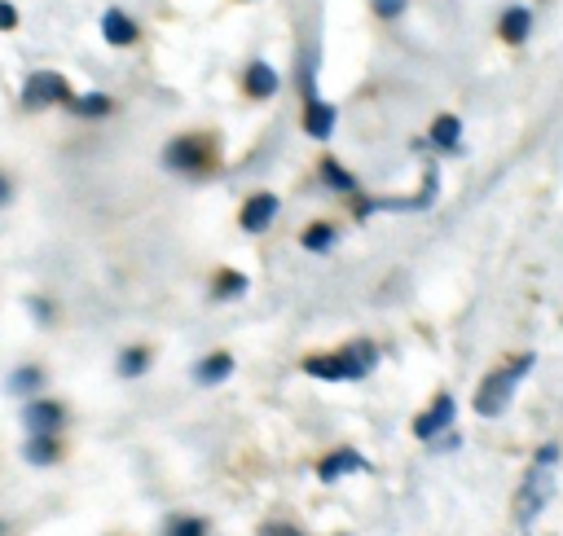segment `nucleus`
I'll list each match as a JSON object with an SVG mask.
<instances>
[{
  "mask_svg": "<svg viewBox=\"0 0 563 536\" xmlns=\"http://www.w3.org/2000/svg\"><path fill=\"white\" fill-rule=\"evenodd\" d=\"M304 128H308V137L326 141L330 132H335V106H326V102H308V110H304Z\"/></svg>",
  "mask_w": 563,
  "mask_h": 536,
  "instance_id": "obj_13",
  "label": "nucleus"
},
{
  "mask_svg": "<svg viewBox=\"0 0 563 536\" xmlns=\"http://www.w3.org/2000/svg\"><path fill=\"white\" fill-rule=\"evenodd\" d=\"M40 383H44V374L36 370V365H22V370H18L14 378H9V392H18V396H31V400H36Z\"/></svg>",
  "mask_w": 563,
  "mask_h": 536,
  "instance_id": "obj_17",
  "label": "nucleus"
},
{
  "mask_svg": "<svg viewBox=\"0 0 563 536\" xmlns=\"http://www.w3.org/2000/svg\"><path fill=\"white\" fill-rule=\"evenodd\" d=\"M449 422H454V396H440L436 405H432V409L423 413V418L414 422V435H418V440H436V435L445 431Z\"/></svg>",
  "mask_w": 563,
  "mask_h": 536,
  "instance_id": "obj_9",
  "label": "nucleus"
},
{
  "mask_svg": "<svg viewBox=\"0 0 563 536\" xmlns=\"http://www.w3.org/2000/svg\"><path fill=\"white\" fill-rule=\"evenodd\" d=\"M229 374H234V356H229V352H216V356H207V361L194 365V383H203V387L225 383Z\"/></svg>",
  "mask_w": 563,
  "mask_h": 536,
  "instance_id": "obj_12",
  "label": "nucleus"
},
{
  "mask_svg": "<svg viewBox=\"0 0 563 536\" xmlns=\"http://www.w3.org/2000/svg\"><path fill=\"white\" fill-rule=\"evenodd\" d=\"M528 27H533L528 9H506V14H502V36L511 40V44H524L528 40Z\"/></svg>",
  "mask_w": 563,
  "mask_h": 536,
  "instance_id": "obj_15",
  "label": "nucleus"
},
{
  "mask_svg": "<svg viewBox=\"0 0 563 536\" xmlns=\"http://www.w3.org/2000/svg\"><path fill=\"white\" fill-rule=\"evenodd\" d=\"M102 36H106V44H119V49H128V44H137L141 27H137V18H128V14H124V9H106V18H102Z\"/></svg>",
  "mask_w": 563,
  "mask_h": 536,
  "instance_id": "obj_8",
  "label": "nucleus"
},
{
  "mask_svg": "<svg viewBox=\"0 0 563 536\" xmlns=\"http://www.w3.org/2000/svg\"><path fill=\"white\" fill-rule=\"evenodd\" d=\"M18 27V9L9 0H0V31H14Z\"/></svg>",
  "mask_w": 563,
  "mask_h": 536,
  "instance_id": "obj_25",
  "label": "nucleus"
},
{
  "mask_svg": "<svg viewBox=\"0 0 563 536\" xmlns=\"http://www.w3.org/2000/svg\"><path fill=\"white\" fill-rule=\"evenodd\" d=\"M71 110L80 119H102V115H110V97L106 93H84V97H75L71 102Z\"/></svg>",
  "mask_w": 563,
  "mask_h": 536,
  "instance_id": "obj_16",
  "label": "nucleus"
},
{
  "mask_svg": "<svg viewBox=\"0 0 563 536\" xmlns=\"http://www.w3.org/2000/svg\"><path fill=\"white\" fill-rule=\"evenodd\" d=\"M374 361H379L374 343H352V348H344V352H330V356H313V361H304V370L313 378H326V383H357V378H366L374 370Z\"/></svg>",
  "mask_w": 563,
  "mask_h": 536,
  "instance_id": "obj_2",
  "label": "nucleus"
},
{
  "mask_svg": "<svg viewBox=\"0 0 563 536\" xmlns=\"http://www.w3.org/2000/svg\"><path fill=\"white\" fill-rule=\"evenodd\" d=\"M458 137H462V124H458V119H454V115H440L436 128H432V141L440 145V150H454Z\"/></svg>",
  "mask_w": 563,
  "mask_h": 536,
  "instance_id": "obj_18",
  "label": "nucleus"
},
{
  "mask_svg": "<svg viewBox=\"0 0 563 536\" xmlns=\"http://www.w3.org/2000/svg\"><path fill=\"white\" fill-rule=\"evenodd\" d=\"M146 370H150V352L146 348H128L124 356H119V374H124V378H137Z\"/></svg>",
  "mask_w": 563,
  "mask_h": 536,
  "instance_id": "obj_19",
  "label": "nucleus"
},
{
  "mask_svg": "<svg viewBox=\"0 0 563 536\" xmlns=\"http://www.w3.org/2000/svg\"><path fill=\"white\" fill-rule=\"evenodd\" d=\"M242 84H247V93L256 97V102H269V97L282 88L278 71H273L269 62H251V66H247V75H242Z\"/></svg>",
  "mask_w": 563,
  "mask_h": 536,
  "instance_id": "obj_10",
  "label": "nucleus"
},
{
  "mask_svg": "<svg viewBox=\"0 0 563 536\" xmlns=\"http://www.w3.org/2000/svg\"><path fill=\"white\" fill-rule=\"evenodd\" d=\"M58 435H31V444H27V462H36V466H53L58 462Z\"/></svg>",
  "mask_w": 563,
  "mask_h": 536,
  "instance_id": "obj_14",
  "label": "nucleus"
},
{
  "mask_svg": "<svg viewBox=\"0 0 563 536\" xmlns=\"http://www.w3.org/2000/svg\"><path fill=\"white\" fill-rule=\"evenodd\" d=\"M374 14H379V18H401L405 14V0H374Z\"/></svg>",
  "mask_w": 563,
  "mask_h": 536,
  "instance_id": "obj_24",
  "label": "nucleus"
},
{
  "mask_svg": "<svg viewBox=\"0 0 563 536\" xmlns=\"http://www.w3.org/2000/svg\"><path fill=\"white\" fill-rule=\"evenodd\" d=\"M278 194H251L247 207H242V229L247 233H264L273 225V216H278Z\"/></svg>",
  "mask_w": 563,
  "mask_h": 536,
  "instance_id": "obj_7",
  "label": "nucleus"
},
{
  "mask_svg": "<svg viewBox=\"0 0 563 536\" xmlns=\"http://www.w3.org/2000/svg\"><path fill=\"white\" fill-rule=\"evenodd\" d=\"M247 290V277L242 273H220V282H216V299H234Z\"/></svg>",
  "mask_w": 563,
  "mask_h": 536,
  "instance_id": "obj_22",
  "label": "nucleus"
},
{
  "mask_svg": "<svg viewBox=\"0 0 563 536\" xmlns=\"http://www.w3.org/2000/svg\"><path fill=\"white\" fill-rule=\"evenodd\" d=\"M22 418H27V431L31 435H58L62 422H66V409L58 405V400H31Z\"/></svg>",
  "mask_w": 563,
  "mask_h": 536,
  "instance_id": "obj_6",
  "label": "nucleus"
},
{
  "mask_svg": "<svg viewBox=\"0 0 563 536\" xmlns=\"http://www.w3.org/2000/svg\"><path fill=\"white\" fill-rule=\"evenodd\" d=\"M5 203H9V181L0 176V207H5Z\"/></svg>",
  "mask_w": 563,
  "mask_h": 536,
  "instance_id": "obj_26",
  "label": "nucleus"
},
{
  "mask_svg": "<svg viewBox=\"0 0 563 536\" xmlns=\"http://www.w3.org/2000/svg\"><path fill=\"white\" fill-rule=\"evenodd\" d=\"M322 176H326V181L335 185V189H348V194H357V181H352V176H348L335 159H326V163H322Z\"/></svg>",
  "mask_w": 563,
  "mask_h": 536,
  "instance_id": "obj_21",
  "label": "nucleus"
},
{
  "mask_svg": "<svg viewBox=\"0 0 563 536\" xmlns=\"http://www.w3.org/2000/svg\"><path fill=\"white\" fill-rule=\"evenodd\" d=\"M163 167H172V172H181V176L216 172V141L203 137V132H194V137H176L168 150H163Z\"/></svg>",
  "mask_w": 563,
  "mask_h": 536,
  "instance_id": "obj_4",
  "label": "nucleus"
},
{
  "mask_svg": "<svg viewBox=\"0 0 563 536\" xmlns=\"http://www.w3.org/2000/svg\"><path fill=\"white\" fill-rule=\"evenodd\" d=\"M533 370V352H524V356H515L511 365H502V370H493L489 378L480 383V392H476V413L480 418H498V413L511 405V396H515V387L524 383V374Z\"/></svg>",
  "mask_w": 563,
  "mask_h": 536,
  "instance_id": "obj_3",
  "label": "nucleus"
},
{
  "mask_svg": "<svg viewBox=\"0 0 563 536\" xmlns=\"http://www.w3.org/2000/svg\"><path fill=\"white\" fill-rule=\"evenodd\" d=\"M352 471H366V462H361V453H352V449H339V453H330L322 466H317V475L326 479V484H335V479H344Z\"/></svg>",
  "mask_w": 563,
  "mask_h": 536,
  "instance_id": "obj_11",
  "label": "nucleus"
},
{
  "mask_svg": "<svg viewBox=\"0 0 563 536\" xmlns=\"http://www.w3.org/2000/svg\"><path fill=\"white\" fill-rule=\"evenodd\" d=\"M304 247L308 251H330V247H335V229H330V225H308L304 229Z\"/></svg>",
  "mask_w": 563,
  "mask_h": 536,
  "instance_id": "obj_20",
  "label": "nucleus"
},
{
  "mask_svg": "<svg viewBox=\"0 0 563 536\" xmlns=\"http://www.w3.org/2000/svg\"><path fill=\"white\" fill-rule=\"evenodd\" d=\"M555 462H559L555 444L533 457V466H528V475L520 484V497H515V515H520V523H533L546 510V501L555 497Z\"/></svg>",
  "mask_w": 563,
  "mask_h": 536,
  "instance_id": "obj_1",
  "label": "nucleus"
},
{
  "mask_svg": "<svg viewBox=\"0 0 563 536\" xmlns=\"http://www.w3.org/2000/svg\"><path fill=\"white\" fill-rule=\"evenodd\" d=\"M0 536H5V523H0Z\"/></svg>",
  "mask_w": 563,
  "mask_h": 536,
  "instance_id": "obj_28",
  "label": "nucleus"
},
{
  "mask_svg": "<svg viewBox=\"0 0 563 536\" xmlns=\"http://www.w3.org/2000/svg\"><path fill=\"white\" fill-rule=\"evenodd\" d=\"M269 536H300V532H295V528H273Z\"/></svg>",
  "mask_w": 563,
  "mask_h": 536,
  "instance_id": "obj_27",
  "label": "nucleus"
},
{
  "mask_svg": "<svg viewBox=\"0 0 563 536\" xmlns=\"http://www.w3.org/2000/svg\"><path fill=\"white\" fill-rule=\"evenodd\" d=\"M75 93H71V80L58 71H36L22 88V106L27 110H49V106H71Z\"/></svg>",
  "mask_w": 563,
  "mask_h": 536,
  "instance_id": "obj_5",
  "label": "nucleus"
},
{
  "mask_svg": "<svg viewBox=\"0 0 563 536\" xmlns=\"http://www.w3.org/2000/svg\"><path fill=\"white\" fill-rule=\"evenodd\" d=\"M168 536H207V523L203 519H172Z\"/></svg>",
  "mask_w": 563,
  "mask_h": 536,
  "instance_id": "obj_23",
  "label": "nucleus"
}]
</instances>
